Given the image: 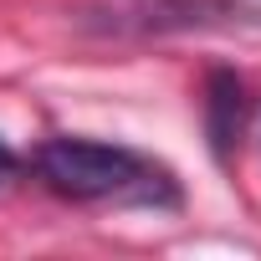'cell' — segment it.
<instances>
[{"label":"cell","instance_id":"cell-3","mask_svg":"<svg viewBox=\"0 0 261 261\" xmlns=\"http://www.w3.org/2000/svg\"><path fill=\"white\" fill-rule=\"evenodd\" d=\"M246 113H251L246 82H241L236 72H225V67L210 72V82H205V134H210L215 159H230V149H241Z\"/></svg>","mask_w":261,"mask_h":261},{"label":"cell","instance_id":"cell-2","mask_svg":"<svg viewBox=\"0 0 261 261\" xmlns=\"http://www.w3.org/2000/svg\"><path fill=\"white\" fill-rule=\"evenodd\" d=\"M230 21L236 6L230 0H113L108 6V21H92L113 36L123 31H190V26H205V21Z\"/></svg>","mask_w":261,"mask_h":261},{"label":"cell","instance_id":"cell-1","mask_svg":"<svg viewBox=\"0 0 261 261\" xmlns=\"http://www.w3.org/2000/svg\"><path fill=\"white\" fill-rule=\"evenodd\" d=\"M31 174L72 205H118V210H179L185 185L179 174L134 149V144H113V139H87V134H57L36 144Z\"/></svg>","mask_w":261,"mask_h":261},{"label":"cell","instance_id":"cell-4","mask_svg":"<svg viewBox=\"0 0 261 261\" xmlns=\"http://www.w3.org/2000/svg\"><path fill=\"white\" fill-rule=\"evenodd\" d=\"M16 174H21V154H16L6 139H0V185H11Z\"/></svg>","mask_w":261,"mask_h":261}]
</instances>
